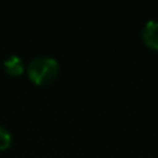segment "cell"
<instances>
[{
	"instance_id": "cell-1",
	"label": "cell",
	"mask_w": 158,
	"mask_h": 158,
	"mask_svg": "<svg viewBox=\"0 0 158 158\" xmlns=\"http://www.w3.org/2000/svg\"><path fill=\"white\" fill-rule=\"evenodd\" d=\"M59 72V64L56 58L49 56L33 57L27 64V74L30 79L40 85L48 84L56 79Z\"/></svg>"
},
{
	"instance_id": "cell-2",
	"label": "cell",
	"mask_w": 158,
	"mask_h": 158,
	"mask_svg": "<svg viewBox=\"0 0 158 158\" xmlns=\"http://www.w3.org/2000/svg\"><path fill=\"white\" fill-rule=\"evenodd\" d=\"M142 40L148 47L158 49V21L149 20L146 22L142 28Z\"/></svg>"
},
{
	"instance_id": "cell-3",
	"label": "cell",
	"mask_w": 158,
	"mask_h": 158,
	"mask_svg": "<svg viewBox=\"0 0 158 158\" xmlns=\"http://www.w3.org/2000/svg\"><path fill=\"white\" fill-rule=\"evenodd\" d=\"M2 65H4V69L11 75H19L25 69V64L21 57H19L17 54H10L9 57H6Z\"/></svg>"
},
{
	"instance_id": "cell-4",
	"label": "cell",
	"mask_w": 158,
	"mask_h": 158,
	"mask_svg": "<svg viewBox=\"0 0 158 158\" xmlns=\"http://www.w3.org/2000/svg\"><path fill=\"white\" fill-rule=\"evenodd\" d=\"M12 141L11 132L2 125L0 123V149H6Z\"/></svg>"
}]
</instances>
